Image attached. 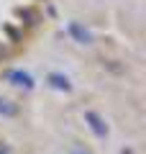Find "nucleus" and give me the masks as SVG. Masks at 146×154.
Listing matches in <instances>:
<instances>
[{"instance_id": "f257e3e1", "label": "nucleus", "mask_w": 146, "mask_h": 154, "mask_svg": "<svg viewBox=\"0 0 146 154\" xmlns=\"http://www.w3.org/2000/svg\"><path fill=\"white\" fill-rule=\"evenodd\" d=\"M69 31L75 33V36L80 38V41H87V38H90V36H87V31H85L82 26H77V23H72V26H69Z\"/></svg>"}, {"instance_id": "f03ea898", "label": "nucleus", "mask_w": 146, "mask_h": 154, "mask_svg": "<svg viewBox=\"0 0 146 154\" xmlns=\"http://www.w3.org/2000/svg\"><path fill=\"white\" fill-rule=\"evenodd\" d=\"M18 16H21V18H26V23H36V13H33V11H28V8H26V11H23V8H21V11H18Z\"/></svg>"}]
</instances>
